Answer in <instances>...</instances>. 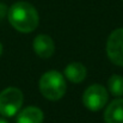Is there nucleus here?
Listing matches in <instances>:
<instances>
[{
    "label": "nucleus",
    "mask_w": 123,
    "mask_h": 123,
    "mask_svg": "<svg viewBox=\"0 0 123 123\" xmlns=\"http://www.w3.org/2000/svg\"><path fill=\"white\" fill-rule=\"evenodd\" d=\"M38 12L29 2H14L8 10V22L20 32H31L38 25Z\"/></svg>",
    "instance_id": "f257e3e1"
},
{
    "label": "nucleus",
    "mask_w": 123,
    "mask_h": 123,
    "mask_svg": "<svg viewBox=\"0 0 123 123\" xmlns=\"http://www.w3.org/2000/svg\"><path fill=\"white\" fill-rule=\"evenodd\" d=\"M40 90L42 94L50 100H57L66 92V81L63 75L57 71H49L40 79Z\"/></svg>",
    "instance_id": "f03ea898"
},
{
    "label": "nucleus",
    "mask_w": 123,
    "mask_h": 123,
    "mask_svg": "<svg viewBox=\"0 0 123 123\" xmlns=\"http://www.w3.org/2000/svg\"><path fill=\"white\" fill-rule=\"evenodd\" d=\"M23 104V93L19 88L7 87L0 92V114L5 117H12L19 112Z\"/></svg>",
    "instance_id": "7ed1b4c3"
},
{
    "label": "nucleus",
    "mask_w": 123,
    "mask_h": 123,
    "mask_svg": "<svg viewBox=\"0 0 123 123\" xmlns=\"http://www.w3.org/2000/svg\"><path fill=\"white\" fill-rule=\"evenodd\" d=\"M108 91L99 84H93L86 88L82 94L84 105L91 111H99L108 103Z\"/></svg>",
    "instance_id": "20e7f679"
},
{
    "label": "nucleus",
    "mask_w": 123,
    "mask_h": 123,
    "mask_svg": "<svg viewBox=\"0 0 123 123\" xmlns=\"http://www.w3.org/2000/svg\"><path fill=\"white\" fill-rule=\"evenodd\" d=\"M106 53L109 59L117 66L123 67V29L115 30L108 38Z\"/></svg>",
    "instance_id": "39448f33"
},
{
    "label": "nucleus",
    "mask_w": 123,
    "mask_h": 123,
    "mask_svg": "<svg viewBox=\"0 0 123 123\" xmlns=\"http://www.w3.org/2000/svg\"><path fill=\"white\" fill-rule=\"evenodd\" d=\"M34 50L35 53L43 59H48L54 54L55 50V45L53 40L48 36V35H38L35 37L34 40Z\"/></svg>",
    "instance_id": "423d86ee"
},
{
    "label": "nucleus",
    "mask_w": 123,
    "mask_h": 123,
    "mask_svg": "<svg viewBox=\"0 0 123 123\" xmlns=\"http://www.w3.org/2000/svg\"><path fill=\"white\" fill-rule=\"evenodd\" d=\"M106 123H123V99L118 98L112 100L104 112Z\"/></svg>",
    "instance_id": "0eeeda50"
},
{
    "label": "nucleus",
    "mask_w": 123,
    "mask_h": 123,
    "mask_svg": "<svg viewBox=\"0 0 123 123\" xmlns=\"http://www.w3.org/2000/svg\"><path fill=\"white\" fill-rule=\"evenodd\" d=\"M43 112L36 106H28L17 116V123H42Z\"/></svg>",
    "instance_id": "6e6552de"
},
{
    "label": "nucleus",
    "mask_w": 123,
    "mask_h": 123,
    "mask_svg": "<svg viewBox=\"0 0 123 123\" xmlns=\"http://www.w3.org/2000/svg\"><path fill=\"white\" fill-rule=\"evenodd\" d=\"M65 77L69 81L79 84L86 78V68L80 62H72L65 68Z\"/></svg>",
    "instance_id": "1a4fd4ad"
},
{
    "label": "nucleus",
    "mask_w": 123,
    "mask_h": 123,
    "mask_svg": "<svg viewBox=\"0 0 123 123\" xmlns=\"http://www.w3.org/2000/svg\"><path fill=\"white\" fill-rule=\"evenodd\" d=\"M108 87H109V92L112 96L116 97L123 96V77L117 74L111 75L108 81Z\"/></svg>",
    "instance_id": "9d476101"
},
{
    "label": "nucleus",
    "mask_w": 123,
    "mask_h": 123,
    "mask_svg": "<svg viewBox=\"0 0 123 123\" xmlns=\"http://www.w3.org/2000/svg\"><path fill=\"white\" fill-rule=\"evenodd\" d=\"M0 123H7V122H6L4 118H0Z\"/></svg>",
    "instance_id": "9b49d317"
},
{
    "label": "nucleus",
    "mask_w": 123,
    "mask_h": 123,
    "mask_svg": "<svg viewBox=\"0 0 123 123\" xmlns=\"http://www.w3.org/2000/svg\"><path fill=\"white\" fill-rule=\"evenodd\" d=\"M1 53H2V45H1V43H0V55H1Z\"/></svg>",
    "instance_id": "f8f14e48"
}]
</instances>
